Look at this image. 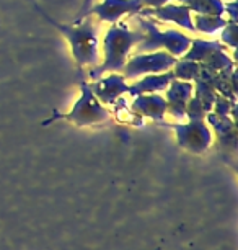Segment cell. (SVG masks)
I'll return each instance as SVG.
<instances>
[{"label": "cell", "instance_id": "obj_1", "mask_svg": "<svg viewBox=\"0 0 238 250\" xmlns=\"http://www.w3.org/2000/svg\"><path fill=\"white\" fill-rule=\"evenodd\" d=\"M30 2L33 3L35 10L67 40L78 69L95 67V65L100 64V36H98V28L95 26L90 15L83 17L85 18L83 21L72 23V25H62V23L55 21L53 17L48 15L39 7V3H36L35 0H30Z\"/></svg>", "mask_w": 238, "mask_h": 250}, {"label": "cell", "instance_id": "obj_2", "mask_svg": "<svg viewBox=\"0 0 238 250\" xmlns=\"http://www.w3.org/2000/svg\"><path fill=\"white\" fill-rule=\"evenodd\" d=\"M144 38L142 30H130L126 23H113L103 38V61L88 70V77L96 80L110 72H121L129 54Z\"/></svg>", "mask_w": 238, "mask_h": 250}, {"label": "cell", "instance_id": "obj_3", "mask_svg": "<svg viewBox=\"0 0 238 250\" xmlns=\"http://www.w3.org/2000/svg\"><path fill=\"white\" fill-rule=\"evenodd\" d=\"M137 21L141 25V30L144 31V38L134 48L135 54L152 53V51H166V53L173 54L175 58H180L188 51L191 38L186 36L184 33H180L176 30L162 31L155 21L142 15H137Z\"/></svg>", "mask_w": 238, "mask_h": 250}, {"label": "cell", "instance_id": "obj_4", "mask_svg": "<svg viewBox=\"0 0 238 250\" xmlns=\"http://www.w3.org/2000/svg\"><path fill=\"white\" fill-rule=\"evenodd\" d=\"M67 121L75 123L77 126H92L96 123H103L110 118V111L93 93L90 83L87 80L80 82V97L73 103L72 110L67 115L60 116Z\"/></svg>", "mask_w": 238, "mask_h": 250}, {"label": "cell", "instance_id": "obj_5", "mask_svg": "<svg viewBox=\"0 0 238 250\" xmlns=\"http://www.w3.org/2000/svg\"><path fill=\"white\" fill-rule=\"evenodd\" d=\"M183 59L199 62L202 67L212 72H222V70L233 69V61L225 53V46L219 41L209 40H191L188 51L183 54Z\"/></svg>", "mask_w": 238, "mask_h": 250}, {"label": "cell", "instance_id": "obj_6", "mask_svg": "<svg viewBox=\"0 0 238 250\" xmlns=\"http://www.w3.org/2000/svg\"><path fill=\"white\" fill-rule=\"evenodd\" d=\"M178 58L166 51H152V53H137L128 59L121 74L124 79H137L147 74H160L171 70Z\"/></svg>", "mask_w": 238, "mask_h": 250}, {"label": "cell", "instance_id": "obj_7", "mask_svg": "<svg viewBox=\"0 0 238 250\" xmlns=\"http://www.w3.org/2000/svg\"><path fill=\"white\" fill-rule=\"evenodd\" d=\"M166 128L173 129L176 133V139L181 147L191 150V152L201 154L204 152L212 143V133L207 128L204 120H189L186 125H178V123H160Z\"/></svg>", "mask_w": 238, "mask_h": 250}, {"label": "cell", "instance_id": "obj_8", "mask_svg": "<svg viewBox=\"0 0 238 250\" xmlns=\"http://www.w3.org/2000/svg\"><path fill=\"white\" fill-rule=\"evenodd\" d=\"M142 8V0H101L100 3H93L87 15H95L100 21L113 25L128 15H137Z\"/></svg>", "mask_w": 238, "mask_h": 250}, {"label": "cell", "instance_id": "obj_9", "mask_svg": "<svg viewBox=\"0 0 238 250\" xmlns=\"http://www.w3.org/2000/svg\"><path fill=\"white\" fill-rule=\"evenodd\" d=\"M92 90L95 97L103 105H114L124 93L129 90V83L126 82L124 75L119 72H110L101 77H98L95 82L92 83Z\"/></svg>", "mask_w": 238, "mask_h": 250}, {"label": "cell", "instance_id": "obj_10", "mask_svg": "<svg viewBox=\"0 0 238 250\" xmlns=\"http://www.w3.org/2000/svg\"><path fill=\"white\" fill-rule=\"evenodd\" d=\"M137 15L147 17V18H155V20L166 21V23H175L176 26L183 28L186 31H194L193 25V12L189 10L186 5H173V3H166L158 8H142Z\"/></svg>", "mask_w": 238, "mask_h": 250}, {"label": "cell", "instance_id": "obj_11", "mask_svg": "<svg viewBox=\"0 0 238 250\" xmlns=\"http://www.w3.org/2000/svg\"><path fill=\"white\" fill-rule=\"evenodd\" d=\"M194 95V87L193 83L188 80H180L173 79L170 82V85L166 88V105L168 110L166 113H170L171 116L183 120L186 116V105L191 100V97Z\"/></svg>", "mask_w": 238, "mask_h": 250}, {"label": "cell", "instance_id": "obj_12", "mask_svg": "<svg viewBox=\"0 0 238 250\" xmlns=\"http://www.w3.org/2000/svg\"><path fill=\"white\" fill-rule=\"evenodd\" d=\"M166 100L165 97H160V93H144V95H137L132 102L134 113H139L158 123L166 115Z\"/></svg>", "mask_w": 238, "mask_h": 250}, {"label": "cell", "instance_id": "obj_13", "mask_svg": "<svg viewBox=\"0 0 238 250\" xmlns=\"http://www.w3.org/2000/svg\"><path fill=\"white\" fill-rule=\"evenodd\" d=\"M173 79H175L173 70H166V72H160V74L142 75V79H139L135 83L129 85L128 93L130 97L144 95V93H160L163 90H166Z\"/></svg>", "mask_w": 238, "mask_h": 250}, {"label": "cell", "instance_id": "obj_14", "mask_svg": "<svg viewBox=\"0 0 238 250\" xmlns=\"http://www.w3.org/2000/svg\"><path fill=\"white\" fill-rule=\"evenodd\" d=\"M228 23V20L223 15H204V13H196L193 17L194 31L206 33V35H214L220 31Z\"/></svg>", "mask_w": 238, "mask_h": 250}, {"label": "cell", "instance_id": "obj_15", "mask_svg": "<svg viewBox=\"0 0 238 250\" xmlns=\"http://www.w3.org/2000/svg\"><path fill=\"white\" fill-rule=\"evenodd\" d=\"M178 2L194 13H204V15H223L225 13L223 0H178Z\"/></svg>", "mask_w": 238, "mask_h": 250}, {"label": "cell", "instance_id": "obj_16", "mask_svg": "<svg viewBox=\"0 0 238 250\" xmlns=\"http://www.w3.org/2000/svg\"><path fill=\"white\" fill-rule=\"evenodd\" d=\"M199 69H201L199 62H194V61H189V59H178L176 64L173 65V74H175V79L191 82V80H194L198 77Z\"/></svg>", "mask_w": 238, "mask_h": 250}, {"label": "cell", "instance_id": "obj_17", "mask_svg": "<svg viewBox=\"0 0 238 250\" xmlns=\"http://www.w3.org/2000/svg\"><path fill=\"white\" fill-rule=\"evenodd\" d=\"M222 41L230 46L232 49L237 48V23L228 21L225 26L222 28Z\"/></svg>", "mask_w": 238, "mask_h": 250}, {"label": "cell", "instance_id": "obj_18", "mask_svg": "<svg viewBox=\"0 0 238 250\" xmlns=\"http://www.w3.org/2000/svg\"><path fill=\"white\" fill-rule=\"evenodd\" d=\"M93 3H95V0H82V7H80V10H78L77 17H75V21H73V23L82 21V20H83V17H87V13H88V10L92 8Z\"/></svg>", "mask_w": 238, "mask_h": 250}, {"label": "cell", "instance_id": "obj_19", "mask_svg": "<svg viewBox=\"0 0 238 250\" xmlns=\"http://www.w3.org/2000/svg\"><path fill=\"white\" fill-rule=\"evenodd\" d=\"M237 8H238V3L235 0H232L230 3H225V13H223V15L228 17V21L237 23Z\"/></svg>", "mask_w": 238, "mask_h": 250}, {"label": "cell", "instance_id": "obj_20", "mask_svg": "<svg viewBox=\"0 0 238 250\" xmlns=\"http://www.w3.org/2000/svg\"><path fill=\"white\" fill-rule=\"evenodd\" d=\"M171 0H142L144 3V8H158L162 5H166V3H170Z\"/></svg>", "mask_w": 238, "mask_h": 250}]
</instances>
